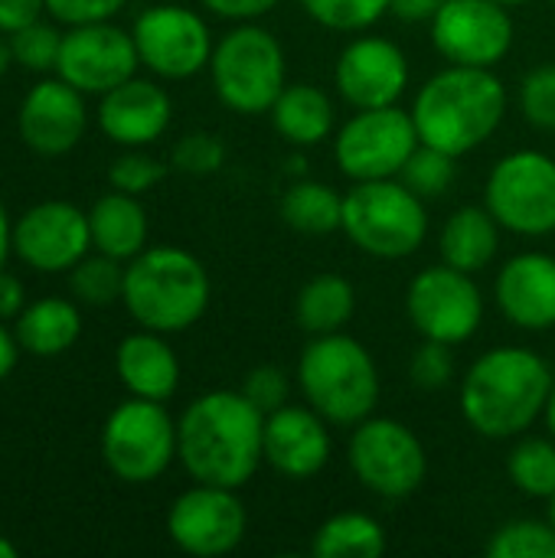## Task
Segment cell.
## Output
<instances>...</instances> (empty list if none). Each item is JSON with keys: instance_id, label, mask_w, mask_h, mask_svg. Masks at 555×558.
Segmentation results:
<instances>
[{"instance_id": "1", "label": "cell", "mask_w": 555, "mask_h": 558, "mask_svg": "<svg viewBox=\"0 0 555 558\" xmlns=\"http://www.w3.org/2000/svg\"><path fill=\"white\" fill-rule=\"evenodd\" d=\"M177 458L196 484L242 490L265 464V412L242 389H216L177 422Z\"/></svg>"}, {"instance_id": "2", "label": "cell", "mask_w": 555, "mask_h": 558, "mask_svg": "<svg viewBox=\"0 0 555 558\" xmlns=\"http://www.w3.org/2000/svg\"><path fill=\"white\" fill-rule=\"evenodd\" d=\"M550 363L527 347H494L481 353L458 386V405L464 422L491 441L527 435L543 418L553 392Z\"/></svg>"}, {"instance_id": "3", "label": "cell", "mask_w": 555, "mask_h": 558, "mask_svg": "<svg viewBox=\"0 0 555 558\" xmlns=\"http://www.w3.org/2000/svg\"><path fill=\"white\" fill-rule=\"evenodd\" d=\"M507 118V85L494 69L445 65L412 101L419 141L451 157H464L487 144Z\"/></svg>"}, {"instance_id": "4", "label": "cell", "mask_w": 555, "mask_h": 558, "mask_svg": "<svg viewBox=\"0 0 555 558\" xmlns=\"http://www.w3.org/2000/svg\"><path fill=\"white\" fill-rule=\"evenodd\" d=\"M213 281L196 255L177 245H154L134 255L124 268V307L157 333L190 330L209 307Z\"/></svg>"}, {"instance_id": "5", "label": "cell", "mask_w": 555, "mask_h": 558, "mask_svg": "<svg viewBox=\"0 0 555 558\" xmlns=\"http://www.w3.org/2000/svg\"><path fill=\"white\" fill-rule=\"evenodd\" d=\"M304 402L337 428H353L379 405V369L370 350L350 333L311 337L298 360Z\"/></svg>"}, {"instance_id": "6", "label": "cell", "mask_w": 555, "mask_h": 558, "mask_svg": "<svg viewBox=\"0 0 555 558\" xmlns=\"http://www.w3.org/2000/svg\"><path fill=\"white\" fill-rule=\"evenodd\" d=\"M343 235L370 258L402 262L429 235V209L399 177L363 180L343 193Z\"/></svg>"}, {"instance_id": "7", "label": "cell", "mask_w": 555, "mask_h": 558, "mask_svg": "<svg viewBox=\"0 0 555 558\" xmlns=\"http://www.w3.org/2000/svg\"><path fill=\"white\" fill-rule=\"evenodd\" d=\"M209 75L219 101L236 114H265L288 85V59L278 36L265 26L239 23L213 49Z\"/></svg>"}, {"instance_id": "8", "label": "cell", "mask_w": 555, "mask_h": 558, "mask_svg": "<svg viewBox=\"0 0 555 558\" xmlns=\"http://www.w3.org/2000/svg\"><path fill=\"white\" fill-rule=\"evenodd\" d=\"M347 461L363 490L379 500L412 497L429 474V454L422 438L396 418L370 415L353 425Z\"/></svg>"}, {"instance_id": "9", "label": "cell", "mask_w": 555, "mask_h": 558, "mask_svg": "<svg viewBox=\"0 0 555 558\" xmlns=\"http://www.w3.org/2000/svg\"><path fill=\"white\" fill-rule=\"evenodd\" d=\"M484 206L504 232L546 239L555 232V157L514 150L500 157L484 183Z\"/></svg>"}, {"instance_id": "10", "label": "cell", "mask_w": 555, "mask_h": 558, "mask_svg": "<svg viewBox=\"0 0 555 558\" xmlns=\"http://www.w3.org/2000/svg\"><path fill=\"white\" fill-rule=\"evenodd\" d=\"M101 458L118 481L150 484L177 458V422L164 402L131 396L101 428Z\"/></svg>"}, {"instance_id": "11", "label": "cell", "mask_w": 555, "mask_h": 558, "mask_svg": "<svg viewBox=\"0 0 555 558\" xmlns=\"http://www.w3.org/2000/svg\"><path fill=\"white\" fill-rule=\"evenodd\" d=\"M419 144L412 111H402L399 105L357 108L334 131V160L350 183L389 180L402 173Z\"/></svg>"}, {"instance_id": "12", "label": "cell", "mask_w": 555, "mask_h": 558, "mask_svg": "<svg viewBox=\"0 0 555 558\" xmlns=\"http://www.w3.org/2000/svg\"><path fill=\"white\" fill-rule=\"evenodd\" d=\"M406 317L422 340L468 343L484 320V294L474 275L451 265L422 268L406 288Z\"/></svg>"}, {"instance_id": "13", "label": "cell", "mask_w": 555, "mask_h": 558, "mask_svg": "<svg viewBox=\"0 0 555 558\" xmlns=\"http://www.w3.org/2000/svg\"><path fill=\"white\" fill-rule=\"evenodd\" d=\"M134 46L141 56V65H147L154 75L180 82L193 78L203 69H209L213 59V33L206 20L180 3H154L134 20Z\"/></svg>"}, {"instance_id": "14", "label": "cell", "mask_w": 555, "mask_h": 558, "mask_svg": "<svg viewBox=\"0 0 555 558\" xmlns=\"http://www.w3.org/2000/svg\"><path fill=\"white\" fill-rule=\"evenodd\" d=\"M432 46L448 65L494 69L514 49L510 7L497 0H445L432 16Z\"/></svg>"}, {"instance_id": "15", "label": "cell", "mask_w": 555, "mask_h": 558, "mask_svg": "<svg viewBox=\"0 0 555 558\" xmlns=\"http://www.w3.org/2000/svg\"><path fill=\"white\" fill-rule=\"evenodd\" d=\"M167 533L186 556L219 558L236 553L249 533V513L232 487L193 484L167 513Z\"/></svg>"}, {"instance_id": "16", "label": "cell", "mask_w": 555, "mask_h": 558, "mask_svg": "<svg viewBox=\"0 0 555 558\" xmlns=\"http://www.w3.org/2000/svg\"><path fill=\"white\" fill-rule=\"evenodd\" d=\"M141 65L134 36L111 20L69 26L62 33V49L56 62V75L75 85L82 95H105L121 82L134 78Z\"/></svg>"}, {"instance_id": "17", "label": "cell", "mask_w": 555, "mask_h": 558, "mask_svg": "<svg viewBox=\"0 0 555 558\" xmlns=\"http://www.w3.org/2000/svg\"><path fill=\"white\" fill-rule=\"evenodd\" d=\"M409 78V59L389 36H353L334 65V88L353 111L399 105Z\"/></svg>"}, {"instance_id": "18", "label": "cell", "mask_w": 555, "mask_h": 558, "mask_svg": "<svg viewBox=\"0 0 555 558\" xmlns=\"http://www.w3.org/2000/svg\"><path fill=\"white\" fill-rule=\"evenodd\" d=\"M92 248L88 213L72 203L49 199L26 209L13 226V252L36 271H69Z\"/></svg>"}, {"instance_id": "19", "label": "cell", "mask_w": 555, "mask_h": 558, "mask_svg": "<svg viewBox=\"0 0 555 558\" xmlns=\"http://www.w3.org/2000/svg\"><path fill=\"white\" fill-rule=\"evenodd\" d=\"M85 124H88L85 98L65 78L36 82L26 92L20 114H16L20 137L26 141L29 150L43 154V157L69 154L82 141Z\"/></svg>"}, {"instance_id": "20", "label": "cell", "mask_w": 555, "mask_h": 558, "mask_svg": "<svg viewBox=\"0 0 555 558\" xmlns=\"http://www.w3.org/2000/svg\"><path fill=\"white\" fill-rule=\"evenodd\" d=\"M330 422L311 405H285L265 415V464L288 481L317 477L334 454Z\"/></svg>"}, {"instance_id": "21", "label": "cell", "mask_w": 555, "mask_h": 558, "mask_svg": "<svg viewBox=\"0 0 555 558\" xmlns=\"http://www.w3.org/2000/svg\"><path fill=\"white\" fill-rule=\"evenodd\" d=\"M494 298L507 324L527 333L555 327V258L546 252H520L504 262Z\"/></svg>"}, {"instance_id": "22", "label": "cell", "mask_w": 555, "mask_h": 558, "mask_svg": "<svg viewBox=\"0 0 555 558\" xmlns=\"http://www.w3.org/2000/svg\"><path fill=\"white\" fill-rule=\"evenodd\" d=\"M173 118L170 95L147 78H128L118 88L101 95L98 105V128L108 141L121 147H147L154 144Z\"/></svg>"}, {"instance_id": "23", "label": "cell", "mask_w": 555, "mask_h": 558, "mask_svg": "<svg viewBox=\"0 0 555 558\" xmlns=\"http://www.w3.org/2000/svg\"><path fill=\"white\" fill-rule=\"evenodd\" d=\"M114 369L124 383V389L137 399L167 402L180 386V360L157 330L128 333L118 343Z\"/></svg>"}, {"instance_id": "24", "label": "cell", "mask_w": 555, "mask_h": 558, "mask_svg": "<svg viewBox=\"0 0 555 558\" xmlns=\"http://www.w3.org/2000/svg\"><path fill=\"white\" fill-rule=\"evenodd\" d=\"M268 114L275 134L291 147H317L337 131L330 95L311 82H288Z\"/></svg>"}, {"instance_id": "25", "label": "cell", "mask_w": 555, "mask_h": 558, "mask_svg": "<svg viewBox=\"0 0 555 558\" xmlns=\"http://www.w3.org/2000/svg\"><path fill=\"white\" fill-rule=\"evenodd\" d=\"M500 232L504 229L487 206H461L442 226L438 255L445 265L478 275L487 265H494L500 252Z\"/></svg>"}, {"instance_id": "26", "label": "cell", "mask_w": 555, "mask_h": 558, "mask_svg": "<svg viewBox=\"0 0 555 558\" xmlns=\"http://www.w3.org/2000/svg\"><path fill=\"white\" fill-rule=\"evenodd\" d=\"M92 245L118 262H131L147 248V213L131 193H105L88 209Z\"/></svg>"}, {"instance_id": "27", "label": "cell", "mask_w": 555, "mask_h": 558, "mask_svg": "<svg viewBox=\"0 0 555 558\" xmlns=\"http://www.w3.org/2000/svg\"><path fill=\"white\" fill-rule=\"evenodd\" d=\"M82 333L79 307L65 298H43L16 314V340L20 350L33 356H59Z\"/></svg>"}, {"instance_id": "28", "label": "cell", "mask_w": 555, "mask_h": 558, "mask_svg": "<svg viewBox=\"0 0 555 558\" xmlns=\"http://www.w3.org/2000/svg\"><path fill=\"white\" fill-rule=\"evenodd\" d=\"M357 311V291L343 275L324 271L314 275L311 281L301 284L294 298V317L304 333L324 337V333H340Z\"/></svg>"}, {"instance_id": "29", "label": "cell", "mask_w": 555, "mask_h": 558, "mask_svg": "<svg viewBox=\"0 0 555 558\" xmlns=\"http://www.w3.org/2000/svg\"><path fill=\"white\" fill-rule=\"evenodd\" d=\"M389 539L386 530L376 517L360 513V510H343L327 517L314 539H311V556L317 558H379L386 553Z\"/></svg>"}, {"instance_id": "30", "label": "cell", "mask_w": 555, "mask_h": 558, "mask_svg": "<svg viewBox=\"0 0 555 558\" xmlns=\"http://www.w3.org/2000/svg\"><path fill=\"white\" fill-rule=\"evenodd\" d=\"M278 213L301 235H330L343 226V193L321 180H298L281 193Z\"/></svg>"}, {"instance_id": "31", "label": "cell", "mask_w": 555, "mask_h": 558, "mask_svg": "<svg viewBox=\"0 0 555 558\" xmlns=\"http://www.w3.org/2000/svg\"><path fill=\"white\" fill-rule=\"evenodd\" d=\"M507 477L520 494L533 500H550L555 494L553 438H520L507 454Z\"/></svg>"}, {"instance_id": "32", "label": "cell", "mask_w": 555, "mask_h": 558, "mask_svg": "<svg viewBox=\"0 0 555 558\" xmlns=\"http://www.w3.org/2000/svg\"><path fill=\"white\" fill-rule=\"evenodd\" d=\"M121 265L124 262H118L105 252L85 255L79 265L69 268L72 294L92 307H108V304L121 301V294H124V268Z\"/></svg>"}, {"instance_id": "33", "label": "cell", "mask_w": 555, "mask_h": 558, "mask_svg": "<svg viewBox=\"0 0 555 558\" xmlns=\"http://www.w3.org/2000/svg\"><path fill=\"white\" fill-rule=\"evenodd\" d=\"M487 558H555V526L550 520H510L491 533Z\"/></svg>"}, {"instance_id": "34", "label": "cell", "mask_w": 555, "mask_h": 558, "mask_svg": "<svg viewBox=\"0 0 555 558\" xmlns=\"http://www.w3.org/2000/svg\"><path fill=\"white\" fill-rule=\"evenodd\" d=\"M298 3L324 29L366 33L370 26H376L389 13L393 0H298Z\"/></svg>"}, {"instance_id": "35", "label": "cell", "mask_w": 555, "mask_h": 558, "mask_svg": "<svg viewBox=\"0 0 555 558\" xmlns=\"http://www.w3.org/2000/svg\"><path fill=\"white\" fill-rule=\"evenodd\" d=\"M399 180L419 193L422 199H438L455 180H458V157L438 150V147H429V144H419L415 154L406 160Z\"/></svg>"}, {"instance_id": "36", "label": "cell", "mask_w": 555, "mask_h": 558, "mask_svg": "<svg viewBox=\"0 0 555 558\" xmlns=\"http://www.w3.org/2000/svg\"><path fill=\"white\" fill-rule=\"evenodd\" d=\"M10 49H13V62H20L29 72H49L59 62V49H62V33L43 20H33L20 29L10 33Z\"/></svg>"}, {"instance_id": "37", "label": "cell", "mask_w": 555, "mask_h": 558, "mask_svg": "<svg viewBox=\"0 0 555 558\" xmlns=\"http://www.w3.org/2000/svg\"><path fill=\"white\" fill-rule=\"evenodd\" d=\"M517 105L527 124L536 131H555V65H536L520 78Z\"/></svg>"}, {"instance_id": "38", "label": "cell", "mask_w": 555, "mask_h": 558, "mask_svg": "<svg viewBox=\"0 0 555 558\" xmlns=\"http://www.w3.org/2000/svg\"><path fill=\"white\" fill-rule=\"evenodd\" d=\"M226 163V144L209 131H190L173 144L170 167L186 177H213Z\"/></svg>"}, {"instance_id": "39", "label": "cell", "mask_w": 555, "mask_h": 558, "mask_svg": "<svg viewBox=\"0 0 555 558\" xmlns=\"http://www.w3.org/2000/svg\"><path fill=\"white\" fill-rule=\"evenodd\" d=\"M164 177H167V167L157 157L137 150V147L121 154L108 170L111 190H121V193H131V196H141V193L154 190Z\"/></svg>"}, {"instance_id": "40", "label": "cell", "mask_w": 555, "mask_h": 558, "mask_svg": "<svg viewBox=\"0 0 555 558\" xmlns=\"http://www.w3.org/2000/svg\"><path fill=\"white\" fill-rule=\"evenodd\" d=\"M455 379V356L448 343L422 340V347L409 360V383L422 392H438Z\"/></svg>"}, {"instance_id": "41", "label": "cell", "mask_w": 555, "mask_h": 558, "mask_svg": "<svg viewBox=\"0 0 555 558\" xmlns=\"http://www.w3.org/2000/svg\"><path fill=\"white\" fill-rule=\"evenodd\" d=\"M242 396H245L258 412L272 415V412H278V409L288 405V399H291V379H288V373H285L281 366L262 363V366H255V369L245 373Z\"/></svg>"}, {"instance_id": "42", "label": "cell", "mask_w": 555, "mask_h": 558, "mask_svg": "<svg viewBox=\"0 0 555 558\" xmlns=\"http://www.w3.org/2000/svg\"><path fill=\"white\" fill-rule=\"evenodd\" d=\"M128 0H46V10L65 23V26H82V23H101L121 13Z\"/></svg>"}, {"instance_id": "43", "label": "cell", "mask_w": 555, "mask_h": 558, "mask_svg": "<svg viewBox=\"0 0 555 558\" xmlns=\"http://www.w3.org/2000/svg\"><path fill=\"white\" fill-rule=\"evenodd\" d=\"M209 13L232 20V23H252L265 13H272L281 0H200Z\"/></svg>"}, {"instance_id": "44", "label": "cell", "mask_w": 555, "mask_h": 558, "mask_svg": "<svg viewBox=\"0 0 555 558\" xmlns=\"http://www.w3.org/2000/svg\"><path fill=\"white\" fill-rule=\"evenodd\" d=\"M46 10V0H0V33H13Z\"/></svg>"}, {"instance_id": "45", "label": "cell", "mask_w": 555, "mask_h": 558, "mask_svg": "<svg viewBox=\"0 0 555 558\" xmlns=\"http://www.w3.org/2000/svg\"><path fill=\"white\" fill-rule=\"evenodd\" d=\"M445 0H393L389 13L402 23H432V16L438 13Z\"/></svg>"}, {"instance_id": "46", "label": "cell", "mask_w": 555, "mask_h": 558, "mask_svg": "<svg viewBox=\"0 0 555 558\" xmlns=\"http://www.w3.org/2000/svg\"><path fill=\"white\" fill-rule=\"evenodd\" d=\"M23 311V284L0 268V320L16 317Z\"/></svg>"}, {"instance_id": "47", "label": "cell", "mask_w": 555, "mask_h": 558, "mask_svg": "<svg viewBox=\"0 0 555 558\" xmlns=\"http://www.w3.org/2000/svg\"><path fill=\"white\" fill-rule=\"evenodd\" d=\"M16 347H20V340L0 324V383L13 373V366H16Z\"/></svg>"}, {"instance_id": "48", "label": "cell", "mask_w": 555, "mask_h": 558, "mask_svg": "<svg viewBox=\"0 0 555 558\" xmlns=\"http://www.w3.org/2000/svg\"><path fill=\"white\" fill-rule=\"evenodd\" d=\"M13 252V226L7 216V206L0 203V268L7 265V255Z\"/></svg>"}, {"instance_id": "49", "label": "cell", "mask_w": 555, "mask_h": 558, "mask_svg": "<svg viewBox=\"0 0 555 558\" xmlns=\"http://www.w3.org/2000/svg\"><path fill=\"white\" fill-rule=\"evenodd\" d=\"M543 425H546L550 438L555 441V383H553V392H550V399H546V409H543Z\"/></svg>"}, {"instance_id": "50", "label": "cell", "mask_w": 555, "mask_h": 558, "mask_svg": "<svg viewBox=\"0 0 555 558\" xmlns=\"http://www.w3.org/2000/svg\"><path fill=\"white\" fill-rule=\"evenodd\" d=\"M10 62H13V49H10V43H3V39H0V75L10 69Z\"/></svg>"}, {"instance_id": "51", "label": "cell", "mask_w": 555, "mask_h": 558, "mask_svg": "<svg viewBox=\"0 0 555 558\" xmlns=\"http://www.w3.org/2000/svg\"><path fill=\"white\" fill-rule=\"evenodd\" d=\"M0 558H16V546L7 536H0Z\"/></svg>"}, {"instance_id": "52", "label": "cell", "mask_w": 555, "mask_h": 558, "mask_svg": "<svg viewBox=\"0 0 555 558\" xmlns=\"http://www.w3.org/2000/svg\"><path fill=\"white\" fill-rule=\"evenodd\" d=\"M497 3H504V7H523V3H530V0H497Z\"/></svg>"}, {"instance_id": "53", "label": "cell", "mask_w": 555, "mask_h": 558, "mask_svg": "<svg viewBox=\"0 0 555 558\" xmlns=\"http://www.w3.org/2000/svg\"><path fill=\"white\" fill-rule=\"evenodd\" d=\"M546 504H550V523H553V526H555V494H553V497H550V500H546Z\"/></svg>"}, {"instance_id": "54", "label": "cell", "mask_w": 555, "mask_h": 558, "mask_svg": "<svg viewBox=\"0 0 555 558\" xmlns=\"http://www.w3.org/2000/svg\"><path fill=\"white\" fill-rule=\"evenodd\" d=\"M553 7H555V0H553Z\"/></svg>"}]
</instances>
